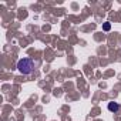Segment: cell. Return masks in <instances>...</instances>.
<instances>
[{
	"mask_svg": "<svg viewBox=\"0 0 121 121\" xmlns=\"http://www.w3.org/2000/svg\"><path fill=\"white\" fill-rule=\"evenodd\" d=\"M103 29H104V30H110V23H105Z\"/></svg>",
	"mask_w": 121,
	"mask_h": 121,
	"instance_id": "obj_3",
	"label": "cell"
},
{
	"mask_svg": "<svg viewBox=\"0 0 121 121\" xmlns=\"http://www.w3.org/2000/svg\"><path fill=\"white\" fill-rule=\"evenodd\" d=\"M34 67H36V64H34V61L31 58H22V60H19V63H17V70L22 74H24V76L31 74Z\"/></svg>",
	"mask_w": 121,
	"mask_h": 121,
	"instance_id": "obj_1",
	"label": "cell"
},
{
	"mask_svg": "<svg viewBox=\"0 0 121 121\" xmlns=\"http://www.w3.org/2000/svg\"><path fill=\"white\" fill-rule=\"evenodd\" d=\"M108 110L111 111V112H118V110H120V105H118V103H114V101H111V103H108Z\"/></svg>",
	"mask_w": 121,
	"mask_h": 121,
	"instance_id": "obj_2",
	"label": "cell"
}]
</instances>
